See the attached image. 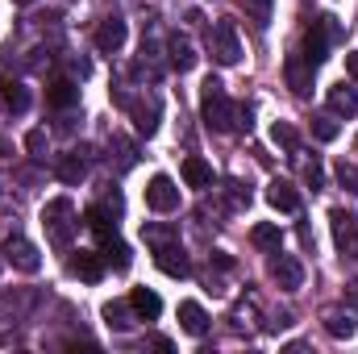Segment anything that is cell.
<instances>
[{
    "instance_id": "6da1fadb",
    "label": "cell",
    "mask_w": 358,
    "mask_h": 354,
    "mask_svg": "<svg viewBox=\"0 0 358 354\" xmlns=\"http://www.w3.org/2000/svg\"><path fill=\"white\" fill-rule=\"evenodd\" d=\"M200 117H204V125L217 129V134H229V129L238 125V104L225 96V84L213 80V76L200 84Z\"/></svg>"
},
{
    "instance_id": "7a4b0ae2",
    "label": "cell",
    "mask_w": 358,
    "mask_h": 354,
    "mask_svg": "<svg viewBox=\"0 0 358 354\" xmlns=\"http://www.w3.org/2000/svg\"><path fill=\"white\" fill-rule=\"evenodd\" d=\"M71 217H76V208H71L67 196H59V200H50V204L42 208V225H46V234H50L55 246H71V234H76V225H80V221H71Z\"/></svg>"
},
{
    "instance_id": "3957f363",
    "label": "cell",
    "mask_w": 358,
    "mask_h": 354,
    "mask_svg": "<svg viewBox=\"0 0 358 354\" xmlns=\"http://www.w3.org/2000/svg\"><path fill=\"white\" fill-rule=\"evenodd\" d=\"M342 38V25H338V17H329V13H321L317 21H313V29H308V38H304V59L317 67L325 55H329V46Z\"/></svg>"
},
{
    "instance_id": "277c9868",
    "label": "cell",
    "mask_w": 358,
    "mask_h": 354,
    "mask_svg": "<svg viewBox=\"0 0 358 354\" xmlns=\"http://www.w3.org/2000/svg\"><path fill=\"white\" fill-rule=\"evenodd\" d=\"M208 50H213V59L221 63V67H234L238 59H242V42H238V25L229 21V17H221L213 29H208Z\"/></svg>"
},
{
    "instance_id": "5b68a950",
    "label": "cell",
    "mask_w": 358,
    "mask_h": 354,
    "mask_svg": "<svg viewBox=\"0 0 358 354\" xmlns=\"http://www.w3.org/2000/svg\"><path fill=\"white\" fill-rule=\"evenodd\" d=\"M329 229H334V242L346 259H358V217L346 208H334L329 213Z\"/></svg>"
},
{
    "instance_id": "8992f818",
    "label": "cell",
    "mask_w": 358,
    "mask_h": 354,
    "mask_svg": "<svg viewBox=\"0 0 358 354\" xmlns=\"http://www.w3.org/2000/svg\"><path fill=\"white\" fill-rule=\"evenodd\" d=\"M4 263H13L17 271L34 275V271L42 267V255H38V246H34L29 238H21V234H8V242H4Z\"/></svg>"
},
{
    "instance_id": "52a82bcc",
    "label": "cell",
    "mask_w": 358,
    "mask_h": 354,
    "mask_svg": "<svg viewBox=\"0 0 358 354\" xmlns=\"http://www.w3.org/2000/svg\"><path fill=\"white\" fill-rule=\"evenodd\" d=\"M146 204L155 208V213H176L179 208V187L171 176H155L146 183Z\"/></svg>"
},
{
    "instance_id": "ba28073f",
    "label": "cell",
    "mask_w": 358,
    "mask_h": 354,
    "mask_svg": "<svg viewBox=\"0 0 358 354\" xmlns=\"http://www.w3.org/2000/svg\"><path fill=\"white\" fill-rule=\"evenodd\" d=\"M271 279H275L283 292H296V288L304 283V263L292 259V255H279V250H275V259H271Z\"/></svg>"
},
{
    "instance_id": "9c48e42d",
    "label": "cell",
    "mask_w": 358,
    "mask_h": 354,
    "mask_svg": "<svg viewBox=\"0 0 358 354\" xmlns=\"http://www.w3.org/2000/svg\"><path fill=\"white\" fill-rule=\"evenodd\" d=\"M155 263L163 275H171V279H183V275H192V263H187V255H183V246L176 242H167V246H155Z\"/></svg>"
},
{
    "instance_id": "30bf717a",
    "label": "cell",
    "mask_w": 358,
    "mask_h": 354,
    "mask_svg": "<svg viewBox=\"0 0 358 354\" xmlns=\"http://www.w3.org/2000/svg\"><path fill=\"white\" fill-rule=\"evenodd\" d=\"M313 63L304 59V55H287V63H283V76H287V88L296 92V96H308L313 92Z\"/></svg>"
},
{
    "instance_id": "8fae6325",
    "label": "cell",
    "mask_w": 358,
    "mask_h": 354,
    "mask_svg": "<svg viewBox=\"0 0 358 354\" xmlns=\"http://www.w3.org/2000/svg\"><path fill=\"white\" fill-rule=\"evenodd\" d=\"M121 46H125V21L121 17H104L96 25V50L100 55H117Z\"/></svg>"
},
{
    "instance_id": "7c38bea8",
    "label": "cell",
    "mask_w": 358,
    "mask_h": 354,
    "mask_svg": "<svg viewBox=\"0 0 358 354\" xmlns=\"http://www.w3.org/2000/svg\"><path fill=\"white\" fill-rule=\"evenodd\" d=\"M267 204L279 213H300V192L287 179H271L267 183Z\"/></svg>"
},
{
    "instance_id": "4fadbf2b",
    "label": "cell",
    "mask_w": 358,
    "mask_h": 354,
    "mask_svg": "<svg viewBox=\"0 0 358 354\" xmlns=\"http://www.w3.org/2000/svg\"><path fill=\"white\" fill-rule=\"evenodd\" d=\"M67 267H71V275H80L84 283H100V279H104V259L92 255V250H76Z\"/></svg>"
},
{
    "instance_id": "5bb4252c",
    "label": "cell",
    "mask_w": 358,
    "mask_h": 354,
    "mask_svg": "<svg viewBox=\"0 0 358 354\" xmlns=\"http://www.w3.org/2000/svg\"><path fill=\"white\" fill-rule=\"evenodd\" d=\"M321 325H325V334L329 338H355L358 321L350 309H325V317H321Z\"/></svg>"
},
{
    "instance_id": "9a60e30c",
    "label": "cell",
    "mask_w": 358,
    "mask_h": 354,
    "mask_svg": "<svg viewBox=\"0 0 358 354\" xmlns=\"http://www.w3.org/2000/svg\"><path fill=\"white\" fill-rule=\"evenodd\" d=\"M167 63H171L176 71H192V67H196V46H192L183 34H171V38H167Z\"/></svg>"
},
{
    "instance_id": "2e32d148",
    "label": "cell",
    "mask_w": 358,
    "mask_h": 354,
    "mask_svg": "<svg viewBox=\"0 0 358 354\" xmlns=\"http://www.w3.org/2000/svg\"><path fill=\"white\" fill-rule=\"evenodd\" d=\"M179 325H183V334L204 338V334H208V313H204L196 300H183V304H179Z\"/></svg>"
},
{
    "instance_id": "e0dca14e",
    "label": "cell",
    "mask_w": 358,
    "mask_h": 354,
    "mask_svg": "<svg viewBox=\"0 0 358 354\" xmlns=\"http://www.w3.org/2000/svg\"><path fill=\"white\" fill-rule=\"evenodd\" d=\"M55 176L63 179V183H84V176H88V155L84 150H71V155H63L59 159V167H55Z\"/></svg>"
},
{
    "instance_id": "ac0fdd59",
    "label": "cell",
    "mask_w": 358,
    "mask_h": 354,
    "mask_svg": "<svg viewBox=\"0 0 358 354\" xmlns=\"http://www.w3.org/2000/svg\"><path fill=\"white\" fill-rule=\"evenodd\" d=\"M129 304H134L138 321H155V317L163 313V300H159V292H150V288H134V292H129Z\"/></svg>"
},
{
    "instance_id": "d6986e66",
    "label": "cell",
    "mask_w": 358,
    "mask_h": 354,
    "mask_svg": "<svg viewBox=\"0 0 358 354\" xmlns=\"http://www.w3.org/2000/svg\"><path fill=\"white\" fill-rule=\"evenodd\" d=\"M100 246H104V250H100V259H104V263H108V267H117V271H129L134 255H129V246H125V242H121L117 234L100 238Z\"/></svg>"
},
{
    "instance_id": "ffe728a7",
    "label": "cell",
    "mask_w": 358,
    "mask_h": 354,
    "mask_svg": "<svg viewBox=\"0 0 358 354\" xmlns=\"http://www.w3.org/2000/svg\"><path fill=\"white\" fill-rule=\"evenodd\" d=\"M329 113L334 117H358V92L346 88V84L329 88Z\"/></svg>"
},
{
    "instance_id": "44dd1931",
    "label": "cell",
    "mask_w": 358,
    "mask_h": 354,
    "mask_svg": "<svg viewBox=\"0 0 358 354\" xmlns=\"http://www.w3.org/2000/svg\"><path fill=\"white\" fill-rule=\"evenodd\" d=\"M129 108H134V125H138V134H146V138H150V134L159 129V100L150 96L146 104L138 100V104H129Z\"/></svg>"
},
{
    "instance_id": "7402d4cb",
    "label": "cell",
    "mask_w": 358,
    "mask_h": 354,
    "mask_svg": "<svg viewBox=\"0 0 358 354\" xmlns=\"http://www.w3.org/2000/svg\"><path fill=\"white\" fill-rule=\"evenodd\" d=\"M183 183H187V187H213V167H208L200 155L183 159Z\"/></svg>"
},
{
    "instance_id": "603a6c76",
    "label": "cell",
    "mask_w": 358,
    "mask_h": 354,
    "mask_svg": "<svg viewBox=\"0 0 358 354\" xmlns=\"http://www.w3.org/2000/svg\"><path fill=\"white\" fill-rule=\"evenodd\" d=\"M100 317H104V321H108V325H113V330H129V325H134V317H138V313H134V304H129V300H108V304H104V313H100Z\"/></svg>"
},
{
    "instance_id": "cb8c5ba5",
    "label": "cell",
    "mask_w": 358,
    "mask_h": 354,
    "mask_svg": "<svg viewBox=\"0 0 358 354\" xmlns=\"http://www.w3.org/2000/svg\"><path fill=\"white\" fill-rule=\"evenodd\" d=\"M46 100H50L55 108H71V104L80 100V88H76L71 80H55V84L46 88Z\"/></svg>"
},
{
    "instance_id": "d4e9b609",
    "label": "cell",
    "mask_w": 358,
    "mask_h": 354,
    "mask_svg": "<svg viewBox=\"0 0 358 354\" xmlns=\"http://www.w3.org/2000/svg\"><path fill=\"white\" fill-rule=\"evenodd\" d=\"M84 221H88V229L96 234V238H108V234H117V221H113V217H108V208H100V204L84 213Z\"/></svg>"
},
{
    "instance_id": "484cf974",
    "label": "cell",
    "mask_w": 358,
    "mask_h": 354,
    "mask_svg": "<svg viewBox=\"0 0 358 354\" xmlns=\"http://www.w3.org/2000/svg\"><path fill=\"white\" fill-rule=\"evenodd\" d=\"M250 242H255L259 250H271V255H275V250H279V242H283V238H279V225H267V221H263V225H255V229H250Z\"/></svg>"
},
{
    "instance_id": "4316f807",
    "label": "cell",
    "mask_w": 358,
    "mask_h": 354,
    "mask_svg": "<svg viewBox=\"0 0 358 354\" xmlns=\"http://www.w3.org/2000/svg\"><path fill=\"white\" fill-rule=\"evenodd\" d=\"M108 150H117V171H129V167L138 163V150H134V142H129V138H113V142H108Z\"/></svg>"
},
{
    "instance_id": "83f0119b",
    "label": "cell",
    "mask_w": 358,
    "mask_h": 354,
    "mask_svg": "<svg viewBox=\"0 0 358 354\" xmlns=\"http://www.w3.org/2000/svg\"><path fill=\"white\" fill-rule=\"evenodd\" d=\"M0 96H4V104H8L13 113H25V108H29V92L21 88V84H0Z\"/></svg>"
},
{
    "instance_id": "f1b7e54d",
    "label": "cell",
    "mask_w": 358,
    "mask_h": 354,
    "mask_svg": "<svg viewBox=\"0 0 358 354\" xmlns=\"http://www.w3.org/2000/svg\"><path fill=\"white\" fill-rule=\"evenodd\" d=\"M338 129H342V125H338V117H334V113L313 117V134H317L321 142H334V138H338Z\"/></svg>"
},
{
    "instance_id": "f546056e",
    "label": "cell",
    "mask_w": 358,
    "mask_h": 354,
    "mask_svg": "<svg viewBox=\"0 0 358 354\" xmlns=\"http://www.w3.org/2000/svg\"><path fill=\"white\" fill-rule=\"evenodd\" d=\"M142 238H146L150 246H167V242H176V229H171V225H146Z\"/></svg>"
},
{
    "instance_id": "4dcf8cb0",
    "label": "cell",
    "mask_w": 358,
    "mask_h": 354,
    "mask_svg": "<svg viewBox=\"0 0 358 354\" xmlns=\"http://www.w3.org/2000/svg\"><path fill=\"white\" fill-rule=\"evenodd\" d=\"M271 138H275V142H279L283 150H292V155H296V129H292V125H279V121H275Z\"/></svg>"
},
{
    "instance_id": "1f68e13d",
    "label": "cell",
    "mask_w": 358,
    "mask_h": 354,
    "mask_svg": "<svg viewBox=\"0 0 358 354\" xmlns=\"http://www.w3.org/2000/svg\"><path fill=\"white\" fill-rule=\"evenodd\" d=\"M338 183H342V187H350V192H358V167H355V163H346V159L338 163Z\"/></svg>"
},
{
    "instance_id": "d6a6232c",
    "label": "cell",
    "mask_w": 358,
    "mask_h": 354,
    "mask_svg": "<svg viewBox=\"0 0 358 354\" xmlns=\"http://www.w3.org/2000/svg\"><path fill=\"white\" fill-rule=\"evenodd\" d=\"M25 150H29L34 159H42V150H46V129H29V134H25Z\"/></svg>"
},
{
    "instance_id": "836d02e7",
    "label": "cell",
    "mask_w": 358,
    "mask_h": 354,
    "mask_svg": "<svg viewBox=\"0 0 358 354\" xmlns=\"http://www.w3.org/2000/svg\"><path fill=\"white\" fill-rule=\"evenodd\" d=\"M250 321H255V304H238L234 309V330L242 334V330H250Z\"/></svg>"
},
{
    "instance_id": "e575fe53",
    "label": "cell",
    "mask_w": 358,
    "mask_h": 354,
    "mask_svg": "<svg viewBox=\"0 0 358 354\" xmlns=\"http://www.w3.org/2000/svg\"><path fill=\"white\" fill-rule=\"evenodd\" d=\"M250 4V17L259 21V25H267L271 21V0H246Z\"/></svg>"
},
{
    "instance_id": "d590c367",
    "label": "cell",
    "mask_w": 358,
    "mask_h": 354,
    "mask_svg": "<svg viewBox=\"0 0 358 354\" xmlns=\"http://www.w3.org/2000/svg\"><path fill=\"white\" fill-rule=\"evenodd\" d=\"M304 179L313 183V192H317V187H325V171H321L317 163H308V167H304Z\"/></svg>"
},
{
    "instance_id": "8d00e7d4",
    "label": "cell",
    "mask_w": 358,
    "mask_h": 354,
    "mask_svg": "<svg viewBox=\"0 0 358 354\" xmlns=\"http://www.w3.org/2000/svg\"><path fill=\"white\" fill-rule=\"evenodd\" d=\"M250 117H255V113H250V104H238V125H234V129H250V125H255Z\"/></svg>"
},
{
    "instance_id": "74e56055",
    "label": "cell",
    "mask_w": 358,
    "mask_h": 354,
    "mask_svg": "<svg viewBox=\"0 0 358 354\" xmlns=\"http://www.w3.org/2000/svg\"><path fill=\"white\" fill-rule=\"evenodd\" d=\"M346 71H350V80L358 84V50H350V55H346Z\"/></svg>"
},
{
    "instance_id": "f35d334b",
    "label": "cell",
    "mask_w": 358,
    "mask_h": 354,
    "mask_svg": "<svg viewBox=\"0 0 358 354\" xmlns=\"http://www.w3.org/2000/svg\"><path fill=\"white\" fill-rule=\"evenodd\" d=\"M346 296H350V304H355V309H358V279H355V283H350V288H346Z\"/></svg>"
},
{
    "instance_id": "ab89813d",
    "label": "cell",
    "mask_w": 358,
    "mask_h": 354,
    "mask_svg": "<svg viewBox=\"0 0 358 354\" xmlns=\"http://www.w3.org/2000/svg\"><path fill=\"white\" fill-rule=\"evenodd\" d=\"M13 4H34V0H13Z\"/></svg>"
},
{
    "instance_id": "60d3db41",
    "label": "cell",
    "mask_w": 358,
    "mask_h": 354,
    "mask_svg": "<svg viewBox=\"0 0 358 354\" xmlns=\"http://www.w3.org/2000/svg\"><path fill=\"white\" fill-rule=\"evenodd\" d=\"M0 271H4V250H0Z\"/></svg>"
},
{
    "instance_id": "b9f144b4",
    "label": "cell",
    "mask_w": 358,
    "mask_h": 354,
    "mask_svg": "<svg viewBox=\"0 0 358 354\" xmlns=\"http://www.w3.org/2000/svg\"><path fill=\"white\" fill-rule=\"evenodd\" d=\"M355 150H358V142H355Z\"/></svg>"
}]
</instances>
